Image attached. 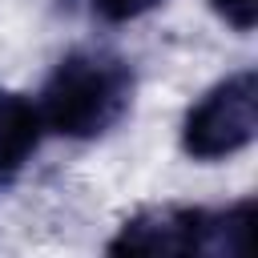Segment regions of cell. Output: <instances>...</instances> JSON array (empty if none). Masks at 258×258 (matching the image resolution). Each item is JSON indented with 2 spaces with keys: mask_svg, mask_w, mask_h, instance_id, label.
I'll list each match as a JSON object with an SVG mask.
<instances>
[{
  "mask_svg": "<svg viewBox=\"0 0 258 258\" xmlns=\"http://www.w3.org/2000/svg\"><path fill=\"white\" fill-rule=\"evenodd\" d=\"M133 69L109 48H73L48 73L36 113L48 133L93 141L121 125L133 105Z\"/></svg>",
  "mask_w": 258,
  "mask_h": 258,
  "instance_id": "obj_1",
  "label": "cell"
},
{
  "mask_svg": "<svg viewBox=\"0 0 258 258\" xmlns=\"http://www.w3.org/2000/svg\"><path fill=\"white\" fill-rule=\"evenodd\" d=\"M40 137H44V121L36 113V101L0 89V194L24 173Z\"/></svg>",
  "mask_w": 258,
  "mask_h": 258,
  "instance_id": "obj_4",
  "label": "cell"
},
{
  "mask_svg": "<svg viewBox=\"0 0 258 258\" xmlns=\"http://www.w3.org/2000/svg\"><path fill=\"white\" fill-rule=\"evenodd\" d=\"M69 4L85 8V12H89L93 20H101V24H129V20L161 8L165 0H69Z\"/></svg>",
  "mask_w": 258,
  "mask_h": 258,
  "instance_id": "obj_5",
  "label": "cell"
},
{
  "mask_svg": "<svg viewBox=\"0 0 258 258\" xmlns=\"http://www.w3.org/2000/svg\"><path fill=\"white\" fill-rule=\"evenodd\" d=\"M258 202L242 198L222 210L202 206H153L133 214L109 254H202V258H246L254 250Z\"/></svg>",
  "mask_w": 258,
  "mask_h": 258,
  "instance_id": "obj_2",
  "label": "cell"
},
{
  "mask_svg": "<svg viewBox=\"0 0 258 258\" xmlns=\"http://www.w3.org/2000/svg\"><path fill=\"white\" fill-rule=\"evenodd\" d=\"M258 133V73L242 69L206 89L181 121V149L194 161H222L242 153Z\"/></svg>",
  "mask_w": 258,
  "mask_h": 258,
  "instance_id": "obj_3",
  "label": "cell"
},
{
  "mask_svg": "<svg viewBox=\"0 0 258 258\" xmlns=\"http://www.w3.org/2000/svg\"><path fill=\"white\" fill-rule=\"evenodd\" d=\"M210 8L238 32H250L258 20V0H210Z\"/></svg>",
  "mask_w": 258,
  "mask_h": 258,
  "instance_id": "obj_6",
  "label": "cell"
}]
</instances>
